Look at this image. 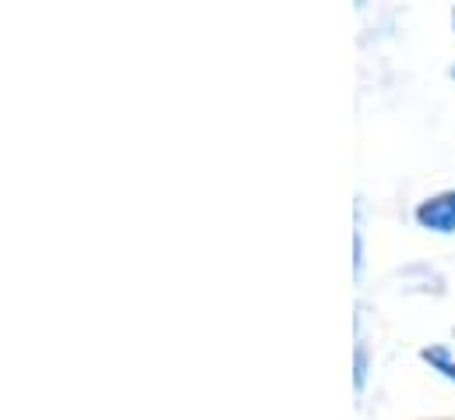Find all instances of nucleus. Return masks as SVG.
Masks as SVG:
<instances>
[{
	"label": "nucleus",
	"instance_id": "nucleus-1",
	"mask_svg": "<svg viewBox=\"0 0 455 420\" xmlns=\"http://www.w3.org/2000/svg\"><path fill=\"white\" fill-rule=\"evenodd\" d=\"M417 222L435 233H455V191H442V195H431L427 202H420Z\"/></svg>",
	"mask_w": 455,
	"mask_h": 420
},
{
	"label": "nucleus",
	"instance_id": "nucleus-2",
	"mask_svg": "<svg viewBox=\"0 0 455 420\" xmlns=\"http://www.w3.org/2000/svg\"><path fill=\"white\" fill-rule=\"evenodd\" d=\"M424 360H427V364H435V368H438L445 378H452V382H455V360L445 353V350H424Z\"/></svg>",
	"mask_w": 455,
	"mask_h": 420
},
{
	"label": "nucleus",
	"instance_id": "nucleus-3",
	"mask_svg": "<svg viewBox=\"0 0 455 420\" xmlns=\"http://www.w3.org/2000/svg\"><path fill=\"white\" fill-rule=\"evenodd\" d=\"M363 360H367V357H363V350H360V353H356V385H363Z\"/></svg>",
	"mask_w": 455,
	"mask_h": 420
},
{
	"label": "nucleus",
	"instance_id": "nucleus-4",
	"mask_svg": "<svg viewBox=\"0 0 455 420\" xmlns=\"http://www.w3.org/2000/svg\"><path fill=\"white\" fill-rule=\"evenodd\" d=\"M452 78H455V71H452Z\"/></svg>",
	"mask_w": 455,
	"mask_h": 420
},
{
	"label": "nucleus",
	"instance_id": "nucleus-5",
	"mask_svg": "<svg viewBox=\"0 0 455 420\" xmlns=\"http://www.w3.org/2000/svg\"><path fill=\"white\" fill-rule=\"evenodd\" d=\"M452 21H455V14H452Z\"/></svg>",
	"mask_w": 455,
	"mask_h": 420
}]
</instances>
